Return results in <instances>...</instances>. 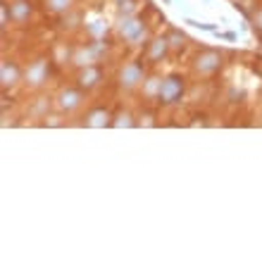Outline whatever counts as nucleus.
Instances as JSON below:
<instances>
[{"mask_svg": "<svg viewBox=\"0 0 262 262\" xmlns=\"http://www.w3.org/2000/svg\"><path fill=\"white\" fill-rule=\"evenodd\" d=\"M145 79V72L138 60H129L117 69V89L119 91H134L138 89Z\"/></svg>", "mask_w": 262, "mask_h": 262, "instance_id": "5", "label": "nucleus"}, {"mask_svg": "<svg viewBox=\"0 0 262 262\" xmlns=\"http://www.w3.org/2000/svg\"><path fill=\"white\" fill-rule=\"evenodd\" d=\"M83 93H86V91H81L76 83L74 86H64V89L57 91L55 107L62 112V115H72V112H76L83 105Z\"/></svg>", "mask_w": 262, "mask_h": 262, "instance_id": "6", "label": "nucleus"}, {"mask_svg": "<svg viewBox=\"0 0 262 262\" xmlns=\"http://www.w3.org/2000/svg\"><path fill=\"white\" fill-rule=\"evenodd\" d=\"M115 3H117V5H119V3H124V0H115Z\"/></svg>", "mask_w": 262, "mask_h": 262, "instance_id": "20", "label": "nucleus"}, {"mask_svg": "<svg viewBox=\"0 0 262 262\" xmlns=\"http://www.w3.org/2000/svg\"><path fill=\"white\" fill-rule=\"evenodd\" d=\"M117 36L129 46H138V43L145 41L148 36V27L141 14H126V17H119L117 21Z\"/></svg>", "mask_w": 262, "mask_h": 262, "instance_id": "1", "label": "nucleus"}, {"mask_svg": "<svg viewBox=\"0 0 262 262\" xmlns=\"http://www.w3.org/2000/svg\"><path fill=\"white\" fill-rule=\"evenodd\" d=\"M152 115L150 112H145V115H138L136 117V126H155V122H152Z\"/></svg>", "mask_w": 262, "mask_h": 262, "instance_id": "19", "label": "nucleus"}, {"mask_svg": "<svg viewBox=\"0 0 262 262\" xmlns=\"http://www.w3.org/2000/svg\"><path fill=\"white\" fill-rule=\"evenodd\" d=\"M50 76V57L48 55H41L31 60L24 69V86L27 89H41L43 83L48 81Z\"/></svg>", "mask_w": 262, "mask_h": 262, "instance_id": "4", "label": "nucleus"}, {"mask_svg": "<svg viewBox=\"0 0 262 262\" xmlns=\"http://www.w3.org/2000/svg\"><path fill=\"white\" fill-rule=\"evenodd\" d=\"M222 62H224V55H222L220 50L203 48V50L195 53L191 67H193V72L198 76H212V74H217V72L222 69Z\"/></svg>", "mask_w": 262, "mask_h": 262, "instance_id": "3", "label": "nucleus"}, {"mask_svg": "<svg viewBox=\"0 0 262 262\" xmlns=\"http://www.w3.org/2000/svg\"><path fill=\"white\" fill-rule=\"evenodd\" d=\"M186 93V79L181 74H167L162 76V86H160L158 103L162 105H177Z\"/></svg>", "mask_w": 262, "mask_h": 262, "instance_id": "2", "label": "nucleus"}, {"mask_svg": "<svg viewBox=\"0 0 262 262\" xmlns=\"http://www.w3.org/2000/svg\"><path fill=\"white\" fill-rule=\"evenodd\" d=\"M167 41H169V48H172V53H179V50L186 48V34H181V31H177V29H172L169 34H167Z\"/></svg>", "mask_w": 262, "mask_h": 262, "instance_id": "16", "label": "nucleus"}, {"mask_svg": "<svg viewBox=\"0 0 262 262\" xmlns=\"http://www.w3.org/2000/svg\"><path fill=\"white\" fill-rule=\"evenodd\" d=\"M250 21H253V29H255V34H260V36H262V7H257L255 12H253Z\"/></svg>", "mask_w": 262, "mask_h": 262, "instance_id": "18", "label": "nucleus"}, {"mask_svg": "<svg viewBox=\"0 0 262 262\" xmlns=\"http://www.w3.org/2000/svg\"><path fill=\"white\" fill-rule=\"evenodd\" d=\"M110 122H112V112L107 107H93L83 117V126H89V129H103V126H110Z\"/></svg>", "mask_w": 262, "mask_h": 262, "instance_id": "10", "label": "nucleus"}, {"mask_svg": "<svg viewBox=\"0 0 262 262\" xmlns=\"http://www.w3.org/2000/svg\"><path fill=\"white\" fill-rule=\"evenodd\" d=\"M100 55H103V48H100L98 43H86V46H81V48L76 50L74 62L79 64V67H83V64H96Z\"/></svg>", "mask_w": 262, "mask_h": 262, "instance_id": "12", "label": "nucleus"}, {"mask_svg": "<svg viewBox=\"0 0 262 262\" xmlns=\"http://www.w3.org/2000/svg\"><path fill=\"white\" fill-rule=\"evenodd\" d=\"M160 86H162V76H158V74L145 76L143 83H141V96H143L145 100H158Z\"/></svg>", "mask_w": 262, "mask_h": 262, "instance_id": "13", "label": "nucleus"}, {"mask_svg": "<svg viewBox=\"0 0 262 262\" xmlns=\"http://www.w3.org/2000/svg\"><path fill=\"white\" fill-rule=\"evenodd\" d=\"M231 3H241V0H231Z\"/></svg>", "mask_w": 262, "mask_h": 262, "instance_id": "21", "label": "nucleus"}, {"mask_svg": "<svg viewBox=\"0 0 262 262\" xmlns=\"http://www.w3.org/2000/svg\"><path fill=\"white\" fill-rule=\"evenodd\" d=\"M169 53H172V48H169L167 36H155V38H150L148 46H145V62L158 64V62H162Z\"/></svg>", "mask_w": 262, "mask_h": 262, "instance_id": "9", "label": "nucleus"}, {"mask_svg": "<svg viewBox=\"0 0 262 262\" xmlns=\"http://www.w3.org/2000/svg\"><path fill=\"white\" fill-rule=\"evenodd\" d=\"M74 83L79 86L81 91H96L100 83H103V69L98 67V64H83V67H79V72H76L74 76Z\"/></svg>", "mask_w": 262, "mask_h": 262, "instance_id": "7", "label": "nucleus"}, {"mask_svg": "<svg viewBox=\"0 0 262 262\" xmlns=\"http://www.w3.org/2000/svg\"><path fill=\"white\" fill-rule=\"evenodd\" d=\"M10 10H12L14 24H19V27H24V24L31 21V17H34V3H31V0H12V3H10Z\"/></svg>", "mask_w": 262, "mask_h": 262, "instance_id": "11", "label": "nucleus"}, {"mask_svg": "<svg viewBox=\"0 0 262 262\" xmlns=\"http://www.w3.org/2000/svg\"><path fill=\"white\" fill-rule=\"evenodd\" d=\"M10 21H14L12 19V10H10V3H5V0H3V5H0V29H3V34L7 31Z\"/></svg>", "mask_w": 262, "mask_h": 262, "instance_id": "17", "label": "nucleus"}, {"mask_svg": "<svg viewBox=\"0 0 262 262\" xmlns=\"http://www.w3.org/2000/svg\"><path fill=\"white\" fill-rule=\"evenodd\" d=\"M19 81H24V69L14 62V60L5 57V60L0 62V86H3V91L14 89Z\"/></svg>", "mask_w": 262, "mask_h": 262, "instance_id": "8", "label": "nucleus"}, {"mask_svg": "<svg viewBox=\"0 0 262 262\" xmlns=\"http://www.w3.org/2000/svg\"><path fill=\"white\" fill-rule=\"evenodd\" d=\"M74 0H43V10L48 14H64L72 10Z\"/></svg>", "mask_w": 262, "mask_h": 262, "instance_id": "15", "label": "nucleus"}, {"mask_svg": "<svg viewBox=\"0 0 262 262\" xmlns=\"http://www.w3.org/2000/svg\"><path fill=\"white\" fill-rule=\"evenodd\" d=\"M110 126L112 129H131V126H136V115L131 110H117L112 115Z\"/></svg>", "mask_w": 262, "mask_h": 262, "instance_id": "14", "label": "nucleus"}]
</instances>
